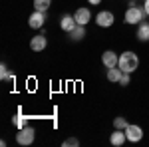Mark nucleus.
Wrapping results in <instances>:
<instances>
[{"mask_svg": "<svg viewBox=\"0 0 149 147\" xmlns=\"http://www.w3.org/2000/svg\"><path fill=\"white\" fill-rule=\"evenodd\" d=\"M139 66V58L135 52H123L121 56H119V64H117V68L121 70V72H127V74H131L133 70H137Z\"/></svg>", "mask_w": 149, "mask_h": 147, "instance_id": "obj_1", "label": "nucleus"}, {"mask_svg": "<svg viewBox=\"0 0 149 147\" xmlns=\"http://www.w3.org/2000/svg\"><path fill=\"white\" fill-rule=\"evenodd\" d=\"M143 16H147L145 8H137V6H129L125 12V22L127 24H139L143 22Z\"/></svg>", "mask_w": 149, "mask_h": 147, "instance_id": "obj_2", "label": "nucleus"}, {"mask_svg": "<svg viewBox=\"0 0 149 147\" xmlns=\"http://www.w3.org/2000/svg\"><path fill=\"white\" fill-rule=\"evenodd\" d=\"M34 137H36V131L34 127H22V129H18V133H16V141L20 143V145H32L34 143Z\"/></svg>", "mask_w": 149, "mask_h": 147, "instance_id": "obj_3", "label": "nucleus"}, {"mask_svg": "<svg viewBox=\"0 0 149 147\" xmlns=\"http://www.w3.org/2000/svg\"><path fill=\"white\" fill-rule=\"evenodd\" d=\"M125 135H127V141L137 143V141H141V137H143V129L135 123H129L125 127Z\"/></svg>", "mask_w": 149, "mask_h": 147, "instance_id": "obj_4", "label": "nucleus"}, {"mask_svg": "<svg viewBox=\"0 0 149 147\" xmlns=\"http://www.w3.org/2000/svg\"><path fill=\"white\" fill-rule=\"evenodd\" d=\"M102 64L105 66V68H115L117 64H119V56L115 54V52H111V50H107V52H103L102 54Z\"/></svg>", "mask_w": 149, "mask_h": 147, "instance_id": "obj_5", "label": "nucleus"}, {"mask_svg": "<svg viewBox=\"0 0 149 147\" xmlns=\"http://www.w3.org/2000/svg\"><path fill=\"white\" fill-rule=\"evenodd\" d=\"M44 22H46V12L34 10L32 14H30V28L38 30V28H42V26H44Z\"/></svg>", "mask_w": 149, "mask_h": 147, "instance_id": "obj_6", "label": "nucleus"}, {"mask_svg": "<svg viewBox=\"0 0 149 147\" xmlns=\"http://www.w3.org/2000/svg\"><path fill=\"white\" fill-rule=\"evenodd\" d=\"M95 22H97V26H102V28H109L113 24V14L107 12V10H102L95 16Z\"/></svg>", "mask_w": 149, "mask_h": 147, "instance_id": "obj_7", "label": "nucleus"}, {"mask_svg": "<svg viewBox=\"0 0 149 147\" xmlns=\"http://www.w3.org/2000/svg\"><path fill=\"white\" fill-rule=\"evenodd\" d=\"M46 46H48L46 36H34V38L30 40V50H32V52H44Z\"/></svg>", "mask_w": 149, "mask_h": 147, "instance_id": "obj_8", "label": "nucleus"}, {"mask_svg": "<svg viewBox=\"0 0 149 147\" xmlns=\"http://www.w3.org/2000/svg\"><path fill=\"white\" fill-rule=\"evenodd\" d=\"M76 26H78V22H76L74 14H64V16H62V20H60V28H62L64 32H70V30H74Z\"/></svg>", "mask_w": 149, "mask_h": 147, "instance_id": "obj_9", "label": "nucleus"}, {"mask_svg": "<svg viewBox=\"0 0 149 147\" xmlns=\"http://www.w3.org/2000/svg\"><path fill=\"white\" fill-rule=\"evenodd\" d=\"M109 141H111V145H115V147H121V145H123V143L127 141L125 129H115L113 133H111V137H109Z\"/></svg>", "mask_w": 149, "mask_h": 147, "instance_id": "obj_10", "label": "nucleus"}, {"mask_svg": "<svg viewBox=\"0 0 149 147\" xmlns=\"http://www.w3.org/2000/svg\"><path fill=\"white\" fill-rule=\"evenodd\" d=\"M74 18H76V22H78V24L86 26V24L92 20V14H90V10H88V8H78V10H76V14H74Z\"/></svg>", "mask_w": 149, "mask_h": 147, "instance_id": "obj_11", "label": "nucleus"}, {"mask_svg": "<svg viewBox=\"0 0 149 147\" xmlns=\"http://www.w3.org/2000/svg\"><path fill=\"white\" fill-rule=\"evenodd\" d=\"M68 36H70V40L80 42V40H84V38H86V28H84L81 24H78L74 30H70V32H68Z\"/></svg>", "mask_w": 149, "mask_h": 147, "instance_id": "obj_12", "label": "nucleus"}, {"mask_svg": "<svg viewBox=\"0 0 149 147\" xmlns=\"http://www.w3.org/2000/svg\"><path fill=\"white\" fill-rule=\"evenodd\" d=\"M137 40L139 42H147L149 40V24L147 22H139V28H137Z\"/></svg>", "mask_w": 149, "mask_h": 147, "instance_id": "obj_13", "label": "nucleus"}, {"mask_svg": "<svg viewBox=\"0 0 149 147\" xmlns=\"http://www.w3.org/2000/svg\"><path fill=\"white\" fill-rule=\"evenodd\" d=\"M121 76H123V72L117 68V66H115V68H109V70H107V79H109V82H117V84H119Z\"/></svg>", "mask_w": 149, "mask_h": 147, "instance_id": "obj_14", "label": "nucleus"}, {"mask_svg": "<svg viewBox=\"0 0 149 147\" xmlns=\"http://www.w3.org/2000/svg\"><path fill=\"white\" fill-rule=\"evenodd\" d=\"M52 4V0H34V10H40V12H46Z\"/></svg>", "mask_w": 149, "mask_h": 147, "instance_id": "obj_15", "label": "nucleus"}, {"mask_svg": "<svg viewBox=\"0 0 149 147\" xmlns=\"http://www.w3.org/2000/svg\"><path fill=\"white\" fill-rule=\"evenodd\" d=\"M127 125H129V123H127V119L123 117V115H119V117H115V119H113V127H115V129H125Z\"/></svg>", "mask_w": 149, "mask_h": 147, "instance_id": "obj_16", "label": "nucleus"}, {"mask_svg": "<svg viewBox=\"0 0 149 147\" xmlns=\"http://www.w3.org/2000/svg\"><path fill=\"white\" fill-rule=\"evenodd\" d=\"M12 123L16 125V127H18V129H22V127H26V117H22V115H20V113H18V115H16V117H12Z\"/></svg>", "mask_w": 149, "mask_h": 147, "instance_id": "obj_17", "label": "nucleus"}, {"mask_svg": "<svg viewBox=\"0 0 149 147\" xmlns=\"http://www.w3.org/2000/svg\"><path fill=\"white\" fill-rule=\"evenodd\" d=\"M0 78L2 79H14V76H12L10 72H8V68H6V64L0 66Z\"/></svg>", "mask_w": 149, "mask_h": 147, "instance_id": "obj_18", "label": "nucleus"}, {"mask_svg": "<svg viewBox=\"0 0 149 147\" xmlns=\"http://www.w3.org/2000/svg\"><path fill=\"white\" fill-rule=\"evenodd\" d=\"M62 145H64V147H78V145H80V141H78L76 137H70V139H66Z\"/></svg>", "mask_w": 149, "mask_h": 147, "instance_id": "obj_19", "label": "nucleus"}, {"mask_svg": "<svg viewBox=\"0 0 149 147\" xmlns=\"http://www.w3.org/2000/svg\"><path fill=\"white\" fill-rule=\"evenodd\" d=\"M129 82H131V78H129V74L127 72H123V76H121V79H119V86H129Z\"/></svg>", "mask_w": 149, "mask_h": 147, "instance_id": "obj_20", "label": "nucleus"}, {"mask_svg": "<svg viewBox=\"0 0 149 147\" xmlns=\"http://www.w3.org/2000/svg\"><path fill=\"white\" fill-rule=\"evenodd\" d=\"M88 2H90V4H93V6H97V4H100L102 0H88Z\"/></svg>", "mask_w": 149, "mask_h": 147, "instance_id": "obj_21", "label": "nucleus"}, {"mask_svg": "<svg viewBox=\"0 0 149 147\" xmlns=\"http://www.w3.org/2000/svg\"><path fill=\"white\" fill-rule=\"evenodd\" d=\"M143 8H145V12H147V16H149V0H145V6Z\"/></svg>", "mask_w": 149, "mask_h": 147, "instance_id": "obj_22", "label": "nucleus"}]
</instances>
